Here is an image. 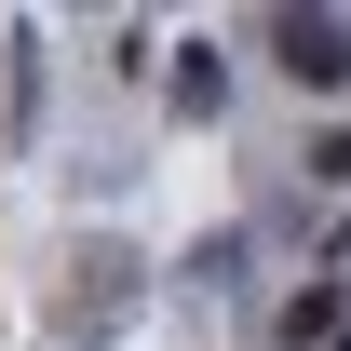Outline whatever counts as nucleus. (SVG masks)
<instances>
[{
	"instance_id": "1",
	"label": "nucleus",
	"mask_w": 351,
	"mask_h": 351,
	"mask_svg": "<svg viewBox=\"0 0 351 351\" xmlns=\"http://www.w3.org/2000/svg\"><path fill=\"white\" fill-rule=\"evenodd\" d=\"M257 41H270V68H284L298 95H338L351 82V14H324V0H284Z\"/></svg>"
},
{
	"instance_id": "2",
	"label": "nucleus",
	"mask_w": 351,
	"mask_h": 351,
	"mask_svg": "<svg viewBox=\"0 0 351 351\" xmlns=\"http://www.w3.org/2000/svg\"><path fill=\"white\" fill-rule=\"evenodd\" d=\"M270 338H284V351H338V338H351V284H338V270H311L298 298H284V324H270Z\"/></svg>"
},
{
	"instance_id": "3",
	"label": "nucleus",
	"mask_w": 351,
	"mask_h": 351,
	"mask_svg": "<svg viewBox=\"0 0 351 351\" xmlns=\"http://www.w3.org/2000/svg\"><path fill=\"white\" fill-rule=\"evenodd\" d=\"M162 95H176V122H217V108H230V54H217V41H176Z\"/></svg>"
},
{
	"instance_id": "4",
	"label": "nucleus",
	"mask_w": 351,
	"mask_h": 351,
	"mask_svg": "<svg viewBox=\"0 0 351 351\" xmlns=\"http://www.w3.org/2000/svg\"><path fill=\"white\" fill-rule=\"evenodd\" d=\"M68 311H82V324H122L135 311V257H82V298Z\"/></svg>"
},
{
	"instance_id": "5",
	"label": "nucleus",
	"mask_w": 351,
	"mask_h": 351,
	"mask_svg": "<svg viewBox=\"0 0 351 351\" xmlns=\"http://www.w3.org/2000/svg\"><path fill=\"white\" fill-rule=\"evenodd\" d=\"M298 176H311V189H338V203H351V122H324V135H311V149H298Z\"/></svg>"
},
{
	"instance_id": "6",
	"label": "nucleus",
	"mask_w": 351,
	"mask_h": 351,
	"mask_svg": "<svg viewBox=\"0 0 351 351\" xmlns=\"http://www.w3.org/2000/svg\"><path fill=\"white\" fill-rule=\"evenodd\" d=\"M230 270H243V230H203V243H189V284H203V298H217Z\"/></svg>"
},
{
	"instance_id": "7",
	"label": "nucleus",
	"mask_w": 351,
	"mask_h": 351,
	"mask_svg": "<svg viewBox=\"0 0 351 351\" xmlns=\"http://www.w3.org/2000/svg\"><path fill=\"white\" fill-rule=\"evenodd\" d=\"M324 270H338V284H351V230H338V243H324Z\"/></svg>"
}]
</instances>
